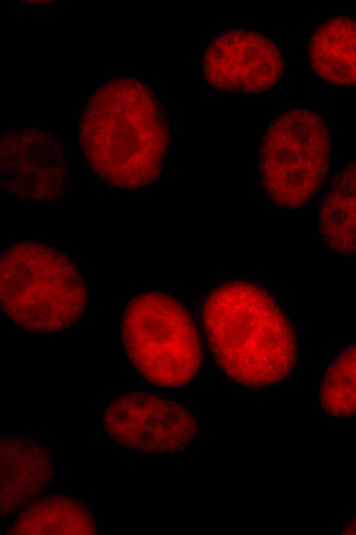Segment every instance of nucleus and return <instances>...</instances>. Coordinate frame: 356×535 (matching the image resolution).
Returning a JSON list of instances; mask_svg holds the SVG:
<instances>
[{
  "mask_svg": "<svg viewBox=\"0 0 356 535\" xmlns=\"http://www.w3.org/2000/svg\"><path fill=\"white\" fill-rule=\"evenodd\" d=\"M118 335L126 362L150 385L181 387L200 370L196 327L186 309L168 294L148 290L129 297L122 308Z\"/></svg>",
  "mask_w": 356,
  "mask_h": 535,
  "instance_id": "4",
  "label": "nucleus"
},
{
  "mask_svg": "<svg viewBox=\"0 0 356 535\" xmlns=\"http://www.w3.org/2000/svg\"><path fill=\"white\" fill-rule=\"evenodd\" d=\"M0 310L14 328L50 335L76 328L88 309V285L74 258L49 242L23 239L0 257Z\"/></svg>",
  "mask_w": 356,
  "mask_h": 535,
  "instance_id": "3",
  "label": "nucleus"
},
{
  "mask_svg": "<svg viewBox=\"0 0 356 535\" xmlns=\"http://www.w3.org/2000/svg\"><path fill=\"white\" fill-rule=\"evenodd\" d=\"M305 53L314 77L336 88H356V15L323 19L307 38Z\"/></svg>",
  "mask_w": 356,
  "mask_h": 535,
  "instance_id": "9",
  "label": "nucleus"
},
{
  "mask_svg": "<svg viewBox=\"0 0 356 535\" xmlns=\"http://www.w3.org/2000/svg\"><path fill=\"white\" fill-rule=\"evenodd\" d=\"M339 533L342 534H356V514L346 523Z\"/></svg>",
  "mask_w": 356,
  "mask_h": 535,
  "instance_id": "12",
  "label": "nucleus"
},
{
  "mask_svg": "<svg viewBox=\"0 0 356 535\" xmlns=\"http://www.w3.org/2000/svg\"><path fill=\"white\" fill-rule=\"evenodd\" d=\"M127 89L120 88L119 100L110 88L108 100L95 93L88 98L77 126V146L97 180L134 192L154 185L162 174L171 125L164 102L149 84L133 79L130 95Z\"/></svg>",
  "mask_w": 356,
  "mask_h": 535,
  "instance_id": "1",
  "label": "nucleus"
},
{
  "mask_svg": "<svg viewBox=\"0 0 356 535\" xmlns=\"http://www.w3.org/2000/svg\"><path fill=\"white\" fill-rule=\"evenodd\" d=\"M286 69L284 54L259 29L232 27L214 36L201 56L205 84L216 92L257 95L276 88Z\"/></svg>",
  "mask_w": 356,
  "mask_h": 535,
  "instance_id": "8",
  "label": "nucleus"
},
{
  "mask_svg": "<svg viewBox=\"0 0 356 535\" xmlns=\"http://www.w3.org/2000/svg\"><path fill=\"white\" fill-rule=\"evenodd\" d=\"M105 433L123 448L140 453H176L198 434L193 411L179 401L143 389L118 393L103 411Z\"/></svg>",
  "mask_w": 356,
  "mask_h": 535,
  "instance_id": "6",
  "label": "nucleus"
},
{
  "mask_svg": "<svg viewBox=\"0 0 356 535\" xmlns=\"http://www.w3.org/2000/svg\"><path fill=\"white\" fill-rule=\"evenodd\" d=\"M316 228L327 250L356 257V158L333 172L318 198Z\"/></svg>",
  "mask_w": 356,
  "mask_h": 535,
  "instance_id": "10",
  "label": "nucleus"
},
{
  "mask_svg": "<svg viewBox=\"0 0 356 535\" xmlns=\"http://www.w3.org/2000/svg\"><path fill=\"white\" fill-rule=\"evenodd\" d=\"M317 404L334 419L356 417V338L326 364L317 383Z\"/></svg>",
  "mask_w": 356,
  "mask_h": 535,
  "instance_id": "11",
  "label": "nucleus"
},
{
  "mask_svg": "<svg viewBox=\"0 0 356 535\" xmlns=\"http://www.w3.org/2000/svg\"><path fill=\"white\" fill-rule=\"evenodd\" d=\"M332 127L316 109L288 107L269 121L258 147L257 166L269 199L301 209L318 199L332 174Z\"/></svg>",
  "mask_w": 356,
  "mask_h": 535,
  "instance_id": "5",
  "label": "nucleus"
},
{
  "mask_svg": "<svg viewBox=\"0 0 356 535\" xmlns=\"http://www.w3.org/2000/svg\"><path fill=\"white\" fill-rule=\"evenodd\" d=\"M204 322L218 363L240 385L278 384L298 365L300 350L293 325L257 286L234 282L217 288L206 301Z\"/></svg>",
  "mask_w": 356,
  "mask_h": 535,
  "instance_id": "2",
  "label": "nucleus"
},
{
  "mask_svg": "<svg viewBox=\"0 0 356 535\" xmlns=\"http://www.w3.org/2000/svg\"><path fill=\"white\" fill-rule=\"evenodd\" d=\"M70 180V149L56 134L38 127L1 133V194L42 207L62 200Z\"/></svg>",
  "mask_w": 356,
  "mask_h": 535,
  "instance_id": "7",
  "label": "nucleus"
}]
</instances>
